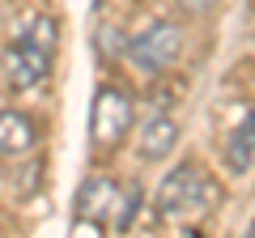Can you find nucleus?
I'll list each match as a JSON object with an SVG mask.
<instances>
[{
	"mask_svg": "<svg viewBox=\"0 0 255 238\" xmlns=\"http://www.w3.org/2000/svg\"><path fill=\"white\" fill-rule=\"evenodd\" d=\"M136 209H140V187L128 183L124 192H119V204H115V221H111V230H128V226H132V217H136Z\"/></svg>",
	"mask_w": 255,
	"mask_h": 238,
	"instance_id": "obj_9",
	"label": "nucleus"
},
{
	"mask_svg": "<svg viewBox=\"0 0 255 238\" xmlns=\"http://www.w3.org/2000/svg\"><path fill=\"white\" fill-rule=\"evenodd\" d=\"M179 51H183V30L174 21H153L128 43V60L140 73H166L179 60Z\"/></svg>",
	"mask_w": 255,
	"mask_h": 238,
	"instance_id": "obj_4",
	"label": "nucleus"
},
{
	"mask_svg": "<svg viewBox=\"0 0 255 238\" xmlns=\"http://www.w3.org/2000/svg\"><path fill=\"white\" fill-rule=\"evenodd\" d=\"M102 51H107V55H119V51H128L124 34H115L111 26H102Z\"/></svg>",
	"mask_w": 255,
	"mask_h": 238,
	"instance_id": "obj_11",
	"label": "nucleus"
},
{
	"mask_svg": "<svg viewBox=\"0 0 255 238\" xmlns=\"http://www.w3.org/2000/svg\"><path fill=\"white\" fill-rule=\"evenodd\" d=\"M243 238H255V230H247V234H243Z\"/></svg>",
	"mask_w": 255,
	"mask_h": 238,
	"instance_id": "obj_12",
	"label": "nucleus"
},
{
	"mask_svg": "<svg viewBox=\"0 0 255 238\" xmlns=\"http://www.w3.org/2000/svg\"><path fill=\"white\" fill-rule=\"evenodd\" d=\"M55 43H60V26L51 17H30L26 30L17 34V43L4 47V85L13 94L43 85L47 73H51Z\"/></svg>",
	"mask_w": 255,
	"mask_h": 238,
	"instance_id": "obj_1",
	"label": "nucleus"
},
{
	"mask_svg": "<svg viewBox=\"0 0 255 238\" xmlns=\"http://www.w3.org/2000/svg\"><path fill=\"white\" fill-rule=\"evenodd\" d=\"M183 238H204V234H183Z\"/></svg>",
	"mask_w": 255,
	"mask_h": 238,
	"instance_id": "obj_13",
	"label": "nucleus"
},
{
	"mask_svg": "<svg viewBox=\"0 0 255 238\" xmlns=\"http://www.w3.org/2000/svg\"><path fill=\"white\" fill-rule=\"evenodd\" d=\"M221 0H179V9L183 13H191V17H204V13H213Z\"/></svg>",
	"mask_w": 255,
	"mask_h": 238,
	"instance_id": "obj_10",
	"label": "nucleus"
},
{
	"mask_svg": "<svg viewBox=\"0 0 255 238\" xmlns=\"http://www.w3.org/2000/svg\"><path fill=\"white\" fill-rule=\"evenodd\" d=\"M179 145V123H174L170 115H149L145 123H140V157L145 162H162V157H170V149Z\"/></svg>",
	"mask_w": 255,
	"mask_h": 238,
	"instance_id": "obj_7",
	"label": "nucleus"
},
{
	"mask_svg": "<svg viewBox=\"0 0 255 238\" xmlns=\"http://www.w3.org/2000/svg\"><path fill=\"white\" fill-rule=\"evenodd\" d=\"M43 128H38V119L26 115V111H0V157H17L26 149L38 145Z\"/></svg>",
	"mask_w": 255,
	"mask_h": 238,
	"instance_id": "obj_6",
	"label": "nucleus"
},
{
	"mask_svg": "<svg viewBox=\"0 0 255 238\" xmlns=\"http://www.w3.org/2000/svg\"><path fill=\"white\" fill-rule=\"evenodd\" d=\"M132 132V94L119 85H98L94 94V115H90V145L98 157H107L111 149L124 145V136Z\"/></svg>",
	"mask_w": 255,
	"mask_h": 238,
	"instance_id": "obj_3",
	"label": "nucleus"
},
{
	"mask_svg": "<svg viewBox=\"0 0 255 238\" xmlns=\"http://www.w3.org/2000/svg\"><path fill=\"white\" fill-rule=\"evenodd\" d=\"M119 192L124 187L115 179H85V187L77 192V217L90 221V226H111L115 221V204H119Z\"/></svg>",
	"mask_w": 255,
	"mask_h": 238,
	"instance_id": "obj_5",
	"label": "nucleus"
},
{
	"mask_svg": "<svg viewBox=\"0 0 255 238\" xmlns=\"http://www.w3.org/2000/svg\"><path fill=\"white\" fill-rule=\"evenodd\" d=\"M153 200H157V213H162V217L187 221V217L209 213L213 204L221 200V187H217V179H213L200 162H183V166H174V170L162 179V187H157Z\"/></svg>",
	"mask_w": 255,
	"mask_h": 238,
	"instance_id": "obj_2",
	"label": "nucleus"
},
{
	"mask_svg": "<svg viewBox=\"0 0 255 238\" xmlns=\"http://www.w3.org/2000/svg\"><path fill=\"white\" fill-rule=\"evenodd\" d=\"M251 166H255V111L243 115V123H238V128L230 132V140H226V170L230 174H247Z\"/></svg>",
	"mask_w": 255,
	"mask_h": 238,
	"instance_id": "obj_8",
	"label": "nucleus"
}]
</instances>
